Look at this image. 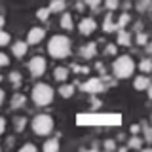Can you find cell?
<instances>
[{
    "label": "cell",
    "mask_w": 152,
    "mask_h": 152,
    "mask_svg": "<svg viewBox=\"0 0 152 152\" xmlns=\"http://www.w3.org/2000/svg\"><path fill=\"white\" fill-rule=\"evenodd\" d=\"M48 51H50L51 57H57V59H63L70 53V40L63 34H57L50 40L48 44Z\"/></svg>",
    "instance_id": "obj_1"
},
{
    "label": "cell",
    "mask_w": 152,
    "mask_h": 152,
    "mask_svg": "<svg viewBox=\"0 0 152 152\" xmlns=\"http://www.w3.org/2000/svg\"><path fill=\"white\" fill-rule=\"evenodd\" d=\"M112 70H114V76H116V78H129L133 74V70H135V63L131 61L129 55H122L114 61Z\"/></svg>",
    "instance_id": "obj_2"
},
{
    "label": "cell",
    "mask_w": 152,
    "mask_h": 152,
    "mask_svg": "<svg viewBox=\"0 0 152 152\" xmlns=\"http://www.w3.org/2000/svg\"><path fill=\"white\" fill-rule=\"evenodd\" d=\"M53 99V89L48 84H36L32 89V101L36 104H50Z\"/></svg>",
    "instance_id": "obj_3"
},
{
    "label": "cell",
    "mask_w": 152,
    "mask_h": 152,
    "mask_svg": "<svg viewBox=\"0 0 152 152\" xmlns=\"http://www.w3.org/2000/svg\"><path fill=\"white\" fill-rule=\"evenodd\" d=\"M32 129H34L38 135H50L51 129H53V120L48 114H38V116L32 120Z\"/></svg>",
    "instance_id": "obj_4"
},
{
    "label": "cell",
    "mask_w": 152,
    "mask_h": 152,
    "mask_svg": "<svg viewBox=\"0 0 152 152\" xmlns=\"http://www.w3.org/2000/svg\"><path fill=\"white\" fill-rule=\"evenodd\" d=\"M46 59L44 57H32L31 61H28V70H31L32 76H42L46 72Z\"/></svg>",
    "instance_id": "obj_5"
},
{
    "label": "cell",
    "mask_w": 152,
    "mask_h": 152,
    "mask_svg": "<svg viewBox=\"0 0 152 152\" xmlns=\"http://www.w3.org/2000/svg\"><path fill=\"white\" fill-rule=\"evenodd\" d=\"M78 28H80V32H82V34L88 36V34H91V32H95V28H97V23H95L91 17H84L82 21H80Z\"/></svg>",
    "instance_id": "obj_6"
},
{
    "label": "cell",
    "mask_w": 152,
    "mask_h": 152,
    "mask_svg": "<svg viewBox=\"0 0 152 152\" xmlns=\"http://www.w3.org/2000/svg\"><path fill=\"white\" fill-rule=\"evenodd\" d=\"M44 34H46L44 28H40V27L31 28V31H28V34H27V44H38V42H42Z\"/></svg>",
    "instance_id": "obj_7"
},
{
    "label": "cell",
    "mask_w": 152,
    "mask_h": 152,
    "mask_svg": "<svg viewBox=\"0 0 152 152\" xmlns=\"http://www.w3.org/2000/svg\"><path fill=\"white\" fill-rule=\"evenodd\" d=\"M150 86V80L146 78V76H137L135 80H133V88L137 89V91H142V89H146Z\"/></svg>",
    "instance_id": "obj_8"
},
{
    "label": "cell",
    "mask_w": 152,
    "mask_h": 152,
    "mask_svg": "<svg viewBox=\"0 0 152 152\" xmlns=\"http://www.w3.org/2000/svg\"><path fill=\"white\" fill-rule=\"evenodd\" d=\"M27 42H15V44L12 46V53L15 55V57H23L27 53Z\"/></svg>",
    "instance_id": "obj_9"
},
{
    "label": "cell",
    "mask_w": 152,
    "mask_h": 152,
    "mask_svg": "<svg viewBox=\"0 0 152 152\" xmlns=\"http://www.w3.org/2000/svg\"><path fill=\"white\" fill-rule=\"evenodd\" d=\"M53 78L57 80V82H66V78H69V69H65V66H57V69L53 70Z\"/></svg>",
    "instance_id": "obj_10"
},
{
    "label": "cell",
    "mask_w": 152,
    "mask_h": 152,
    "mask_svg": "<svg viewBox=\"0 0 152 152\" xmlns=\"http://www.w3.org/2000/svg\"><path fill=\"white\" fill-rule=\"evenodd\" d=\"M42 150H44V152H55V150H59V141H57V139L46 141L44 145H42Z\"/></svg>",
    "instance_id": "obj_11"
},
{
    "label": "cell",
    "mask_w": 152,
    "mask_h": 152,
    "mask_svg": "<svg viewBox=\"0 0 152 152\" xmlns=\"http://www.w3.org/2000/svg\"><path fill=\"white\" fill-rule=\"evenodd\" d=\"M59 23H61V27H63L65 31H70V28L74 27V23H72V15H70V13H63Z\"/></svg>",
    "instance_id": "obj_12"
},
{
    "label": "cell",
    "mask_w": 152,
    "mask_h": 152,
    "mask_svg": "<svg viewBox=\"0 0 152 152\" xmlns=\"http://www.w3.org/2000/svg\"><path fill=\"white\" fill-rule=\"evenodd\" d=\"M59 93H61V97H65V99L72 97V93H74V86H70V84H63V86H61V89H59Z\"/></svg>",
    "instance_id": "obj_13"
},
{
    "label": "cell",
    "mask_w": 152,
    "mask_h": 152,
    "mask_svg": "<svg viewBox=\"0 0 152 152\" xmlns=\"http://www.w3.org/2000/svg\"><path fill=\"white\" fill-rule=\"evenodd\" d=\"M82 53H84V57H88V59H89V57H93L95 53H97V48H95L93 42H91V44H86L84 50H82Z\"/></svg>",
    "instance_id": "obj_14"
},
{
    "label": "cell",
    "mask_w": 152,
    "mask_h": 152,
    "mask_svg": "<svg viewBox=\"0 0 152 152\" xmlns=\"http://www.w3.org/2000/svg\"><path fill=\"white\" fill-rule=\"evenodd\" d=\"M84 89L89 91V93H91V91H99V89H101V84H99V80H89V82L84 86Z\"/></svg>",
    "instance_id": "obj_15"
},
{
    "label": "cell",
    "mask_w": 152,
    "mask_h": 152,
    "mask_svg": "<svg viewBox=\"0 0 152 152\" xmlns=\"http://www.w3.org/2000/svg\"><path fill=\"white\" fill-rule=\"evenodd\" d=\"M118 44L129 46V34H127L126 31H120V32H118Z\"/></svg>",
    "instance_id": "obj_16"
},
{
    "label": "cell",
    "mask_w": 152,
    "mask_h": 152,
    "mask_svg": "<svg viewBox=\"0 0 152 152\" xmlns=\"http://www.w3.org/2000/svg\"><path fill=\"white\" fill-rule=\"evenodd\" d=\"M50 13H51V12H50V8H40L36 15H38V19H40V21H46V19L50 17Z\"/></svg>",
    "instance_id": "obj_17"
},
{
    "label": "cell",
    "mask_w": 152,
    "mask_h": 152,
    "mask_svg": "<svg viewBox=\"0 0 152 152\" xmlns=\"http://www.w3.org/2000/svg\"><path fill=\"white\" fill-rule=\"evenodd\" d=\"M63 8H65V2H63V0H53V4H51L50 12H61Z\"/></svg>",
    "instance_id": "obj_18"
},
{
    "label": "cell",
    "mask_w": 152,
    "mask_h": 152,
    "mask_svg": "<svg viewBox=\"0 0 152 152\" xmlns=\"http://www.w3.org/2000/svg\"><path fill=\"white\" fill-rule=\"evenodd\" d=\"M139 69L142 70V72H150V69H152V63H150V59H142V63L139 65Z\"/></svg>",
    "instance_id": "obj_19"
},
{
    "label": "cell",
    "mask_w": 152,
    "mask_h": 152,
    "mask_svg": "<svg viewBox=\"0 0 152 152\" xmlns=\"http://www.w3.org/2000/svg\"><path fill=\"white\" fill-rule=\"evenodd\" d=\"M8 44H10V34L0 28V46H8Z\"/></svg>",
    "instance_id": "obj_20"
},
{
    "label": "cell",
    "mask_w": 152,
    "mask_h": 152,
    "mask_svg": "<svg viewBox=\"0 0 152 152\" xmlns=\"http://www.w3.org/2000/svg\"><path fill=\"white\" fill-rule=\"evenodd\" d=\"M10 82H12V84H21V74H19V72H15V70H13V72H10Z\"/></svg>",
    "instance_id": "obj_21"
},
{
    "label": "cell",
    "mask_w": 152,
    "mask_h": 152,
    "mask_svg": "<svg viewBox=\"0 0 152 152\" xmlns=\"http://www.w3.org/2000/svg\"><path fill=\"white\" fill-rule=\"evenodd\" d=\"M118 4H120L118 0H104V6H107V10H110V12L118 8Z\"/></svg>",
    "instance_id": "obj_22"
},
{
    "label": "cell",
    "mask_w": 152,
    "mask_h": 152,
    "mask_svg": "<svg viewBox=\"0 0 152 152\" xmlns=\"http://www.w3.org/2000/svg\"><path fill=\"white\" fill-rule=\"evenodd\" d=\"M127 23H129V15H127V13H122L120 19H118V27H124V25H127Z\"/></svg>",
    "instance_id": "obj_23"
},
{
    "label": "cell",
    "mask_w": 152,
    "mask_h": 152,
    "mask_svg": "<svg viewBox=\"0 0 152 152\" xmlns=\"http://www.w3.org/2000/svg\"><path fill=\"white\" fill-rule=\"evenodd\" d=\"M8 65H10V57L0 51V69H2V66H8Z\"/></svg>",
    "instance_id": "obj_24"
},
{
    "label": "cell",
    "mask_w": 152,
    "mask_h": 152,
    "mask_svg": "<svg viewBox=\"0 0 152 152\" xmlns=\"http://www.w3.org/2000/svg\"><path fill=\"white\" fill-rule=\"evenodd\" d=\"M116 51H118L116 44H108V46H107V50H104V53H107V55H116Z\"/></svg>",
    "instance_id": "obj_25"
},
{
    "label": "cell",
    "mask_w": 152,
    "mask_h": 152,
    "mask_svg": "<svg viewBox=\"0 0 152 152\" xmlns=\"http://www.w3.org/2000/svg\"><path fill=\"white\" fill-rule=\"evenodd\" d=\"M25 118H17V120H15V131H21L23 129V127H25Z\"/></svg>",
    "instance_id": "obj_26"
},
{
    "label": "cell",
    "mask_w": 152,
    "mask_h": 152,
    "mask_svg": "<svg viewBox=\"0 0 152 152\" xmlns=\"http://www.w3.org/2000/svg\"><path fill=\"white\" fill-rule=\"evenodd\" d=\"M23 101H25V99H23V95H15V97H13V101H12V104L15 108H19V104H23Z\"/></svg>",
    "instance_id": "obj_27"
},
{
    "label": "cell",
    "mask_w": 152,
    "mask_h": 152,
    "mask_svg": "<svg viewBox=\"0 0 152 152\" xmlns=\"http://www.w3.org/2000/svg\"><path fill=\"white\" fill-rule=\"evenodd\" d=\"M86 2V6H89V8H97L99 4H101V0H84Z\"/></svg>",
    "instance_id": "obj_28"
},
{
    "label": "cell",
    "mask_w": 152,
    "mask_h": 152,
    "mask_svg": "<svg viewBox=\"0 0 152 152\" xmlns=\"http://www.w3.org/2000/svg\"><path fill=\"white\" fill-rule=\"evenodd\" d=\"M129 146H131V148H139V146H141V141H139V139H135V137H133V139L129 141Z\"/></svg>",
    "instance_id": "obj_29"
},
{
    "label": "cell",
    "mask_w": 152,
    "mask_h": 152,
    "mask_svg": "<svg viewBox=\"0 0 152 152\" xmlns=\"http://www.w3.org/2000/svg\"><path fill=\"white\" fill-rule=\"evenodd\" d=\"M21 150H23V152H27V150L34 152V150H36V146H34V145H25V146H21Z\"/></svg>",
    "instance_id": "obj_30"
},
{
    "label": "cell",
    "mask_w": 152,
    "mask_h": 152,
    "mask_svg": "<svg viewBox=\"0 0 152 152\" xmlns=\"http://www.w3.org/2000/svg\"><path fill=\"white\" fill-rule=\"evenodd\" d=\"M4 129H6V120L0 116V133H4Z\"/></svg>",
    "instance_id": "obj_31"
},
{
    "label": "cell",
    "mask_w": 152,
    "mask_h": 152,
    "mask_svg": "<svg viewBox=\"0 0 152 152\" xmlns=\"http://www.w3.org/2000/svg\"><path fill=\"white\" fill-rule=\"evenodd\" d=\"M137 40H139V44H146V36H145V34H139V38H137Z\"/></svg>",
    "instance_id": "obj_32"
},
{
    "label": "cell",
    "mask_w": 152,
    "mask_h": 152,
    "mask_svg": "<svg viewBox=\"0 0 152 152\" xmlns=\"http://www.w3.org/2000/svg\"><path fill=\"white\" fill-rule=\"evenodd\" d=\"M4 97H6V95H4V89L0 88V104H2V101H4Z\"/></svg>",
    "instance_id": "obj_33"
},
{
    "label": "cell",
    "mask_w": 152,
    "mask_h": 152,
    "mask_svg": "<svg viewBox=\"0 0 152 152\" xmlns=\"http://www.w3.org/2000/svg\"><path fill=\"white\" fill-rule=\"evenodd\" d=\"M131 133H139V126H131Z\"/></svg>",
    "instance_id": "obj_34"
},
{
    "label": "cell",
    "mask_w": 152,
    "mask_h": 152,
    "mask_svg": "<svg viewBox=\"0 0 152 152\" xmlns=\"http://www.w3.org/2000/svg\"><path fill=\"white\" fill-rule=\"evenodd\" d=\"M2 27H4V17L0 15V28H2Z\"/></svg>",
    "instance_id": "obj_35"
},
{
    "label": "cell",
    "mask_w": 152,
    "mask_h": 152,
    "mask_svg": "<svg viewBox=\"0 0 152 152\" xmlns=\"http://www.w3.org/2000/svg\"><path fill=\"white\" fill-rule=\"evenodd\" d=\"M0 82H2V76H0Z\"/></svg>",
    "instance_id": "obj_36"
}]
</instances>
